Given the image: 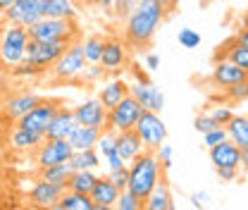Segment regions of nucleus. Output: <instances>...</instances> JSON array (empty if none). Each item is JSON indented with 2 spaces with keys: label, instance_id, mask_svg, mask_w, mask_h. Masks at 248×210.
Here are the masks:
<instances>
[{
  "label": "nucleus",
  "instance_id": "1",
  "mask_svg": "<svg viewBox=\"0 0 248 210\" xmlns=\"http://www.w3.org/2000/svg\"><path fill=\"white\" fill-rule=\"evenodd\" d=\"M165 22V12L157 5V0H139L134 12L126 17L124 27V43L131 50H146L151 48L157 27Z\"/></svg>",
  "mask_w": 248,
  "mask_h": 210
},
{
  "label": "nucleus",
  "instance_id": "2",
  "mask_svg": "<svg viewBox=\"0 0 248 210\" xmlns=\"http://www.w3.org/2000/svg\"><path fill=\"white\" fill-rule=\"evenodd\" d=\"M165 172H167V170L160 165L155 150L146 148L141 155H136V158L131 160V165H129V186H126V189L146 203L148 194L155 189V184L160 181V177H162Z\"/></svg>",
  "mask_w": 248,
  "mask_h": 210
},
{
  "label": "nucleus",
  "instance_id": "3",
  "mask_svg": "<svg viewBox=\"0 0 248 210\" xmlns=\"http://www.w3.org/2000/svg\"><path fill=\"white\" fill-rule=\"evenodd\" d=\"M29 38L33 41H81V31L77 27L74 19H58V17H43L38 19L36 24H31L29 29Z\"/></svg>",
  "mask_w": 248,
  "mask_h": 210
},
{
  "label": "nucleus",
  "instance_id": "4",
  "mask_svg": "<svg viewBox=\"0 0 248 210\" xmlns=\"http://www.w3.org/2000/svg\"><path fill=\"white\" fill-rule=\"evenodd\" d=\"M86 55H84V43L81 41H74L60 58L55 60V65L50 67V74L55 81L62 84H69V81H77L79 74L86 69Z\"/></svg>",
  "mask_w": 248,
  "mask_h": 210
},
{
  "label": "nucleus",
  "instance_id": "5",
  "mask_svg": "<svg viewBox=\"0 0 248 210\" xmlns=\"http://www.w3.org/2000/svg\"><path fill=\"white\" fill-rule=\"evenodd\" d=\"M69 46H72L69 41H48L46 43V41H33V38H29L24 60L31 62L33 67H38L41 72H46L48 67L55 65V60L60 58Z\"/></svg>",
  "mask_w": 248,
  "mask_h": 210
},
{
  "label": "nucleus",
  "instance_id": "6",
  "mask_svg": "<svg viewBox=\"0 0 248 210\" xmlns=\"http://www.w3.org/2000/svg\"><path fill=\"white\" fill-rule=\"evenodd\" d=\"M134 129H136V134L141 136V141H143V146L146 148H160L165 141H167V127H165V122L160 120V113H153V110H141V115H139V120L134 124Z\"/></svg>",
  "mask_w": 248,
  "mask_h": 210
},
{
  "label": "nucleus",
  "instance_id": "7",
  "mask_svg": "<svg viewBox=\"0 0 248 210\" xmlns=\"http://www.w3.org/2000/svg\"><path fill=\"white\" fill-rule=\"evenodd\" d=\"M27 43H29V31L19 24H10L5 29V36L0 41V58L5 65H19L27 55Z\"/></svg>",
  "mask_w": 248,
  "mask_h": 210
},
{
  "label": "nucleus",
  "instance_id": "8",
  "mask_svg": "<svg viewBox=\"0 0 248 210\" xmlns=\"http://www.w3.org/2000/svg\"><path fill=\"white\" fill-rule=\"evenodd\" d=\"M141 110H143V105L129 93V96H124L122 100L112 108V110H108V122H105V129H115V131H124V129H134V124L139 120V115H141Z\"/></svg>",
  "mask_w": 248,
  "mask_h": 210
},
{
  "label": "nucleus",
  "instance_id": "9",
  "mask_svg": "<svg viewBox=\"0 0 248 210\" xmlns=\"http://www.w3.org/2000/svg\"><path fill=\"white\" fill-rule=\"evenodd\" d=\"M46 2L48 0H17L15 5H10L2 17L10 24H19L24 29H29L31 24H36L38 19L46 17Z\"/></svg>",
  "mask_w": 248,
  "mask_h": 210
},
{
  "label": "nucleus",
  "instance_id": "10",
  "mask_svg": "<svg viewBox=\"0 0 248 210\" xmlns=\"http://www.w3.org/2000/svg\"><path fill=\"white\" fill-rule=\"evenodd\" d=\"M72 153H74V148L67 139H43L41 146L36 148V162H38V167L69 162Z\"/></svg>",
  "mask_w": 248,
  "mask_h": 210
},
{
  "label": "nucleus",
  "instance_id": "11",
  "mask_svg": "<svg viewBox=\"0 0 248 210\" xmlns=\"http://www.w3.org/2000/svg\"><path fill=\"white\" fill-rule=\"evenodd\" d=\"M58 108H60V103L58 100H41L38 105H33L27 115H22L19 117V127H24V129H29V131H36V134H46V129H48V124L53 120V115L58 113Z\"/></svg>",
  "mask_w": 248,
  "mask_h": 210
},
{
  "label": "nucleus",
  "instance_id": "12",
  "mask_svg": "<svg viewBox=\"0 0 248 210\" xmlns=\"http://www.w3.org/2000/svg\"><path fill=\"white\" fill-rule=\"evenodd\" d=\"M74 117L77 124H86V127H98V129H105V122H108V110L105 105L100 103V98H86L84 103H79L74 108Z\"/></svg>",
  "mask_w": 248,
  "mask_h": 210
},
{
  "label": "nucleus",
  "instance_id": "13",
  "mask_svg": "<svg viewBox=\"0 0 248 210\" xmlns=\"http://www.w3.org/2000/svg\"><path fill=\"white\" fill-rule=\"evenodd\" d=\"M208 150H210V162L215 170H239L241 167V148L232 139H227Z\"/></svg>",
  "mask_w": 248,
  "mask_h": 210
},
{
  "label": "nucleus",
  "instance_id": "14",
  "mask_svg": "<svg viewBox=\"0 0 248 210\" xmlns=\"http://www.w3.org/2000/svg\"><path fill=\"white\" fill-rule=\"evenodd\" d=\"M129 93H131L146 110L162 113V108H165V93L157 89L151 79H146V81H134V84L129 86Z\"/></svg>",
  "mask_w": 248,
  "mask_h": 210
},
{
  "label": "nucleus",
  "instance_id": "15",
  "mask_svg": "<svg viewBox=\"0 0 248 210\" xmlns=\"http://www.w3.org/2000/svg\"><path fill=\"white\" fill-rule=\"evenodd\" d=\"M64 191H67V186H62V184L38 179L29 191L31 206H36V208H55V203L60 201V196Z\"/></svg>",
  "mask_w": 248,
  "mask_h": 210
},
{
  "label": "nucleus",
  "instance_id": "16",
  "mask_svg": "<svg viewBox=\"0 0 248 210\" xmlns=\"http://www.w3.org/2000/svg\"><path fill=\"white\" fill-rule=\"evenodd\" d=\"M246 77H248L246 69H241L236 62L227 60V58H219L213 65V81H215L217 86H222V89H229V86L244 81Z\"/></svg>",
  "mask_w": 248,
  "mask_h": 210
},
{
  "label": "nucleus",
  "instance_id": "17",
  "mask_svg": "<svg viewBox=\"0 0 248 210\" xmlns=\"http://www.w3.org/2000/svg\"><path fill=\"white\" fill-rule=\"evenodd\" d=\"M74 127H77L74 110L60 105L58 113L53 115V120H50V124H48V129H46L43 136H46V139H69V134L74 131Z\"/></svg>",
  "mask_w": 248,
  "mask_h": 210
},
{
  "label": "nucleus",
  "instance_id": "18",
  "mask_svg": "<svg viewBox=\"0 0 248 210\" xmlns=\"http://www.w3.org/2000/svg\"><path fill=\"white\" fill-rule=\"evenodd\" d=\"M120 194H122V191L112 184V179H110L108 175H105V177H98V181H95V186H93V191H91V198H93L95 210L115 208V203H117Z\"/></svg>",
  "mask_w": 248,
  "mask_h": 210
},
{
  "label": "nucleus",
  "instance_id": "19",
  "mask_svg": "<svg viewBox=\"0 0 248 210\" xmlns=\"http://www.w3.org/2000/svg\"><path fill=\"white\" fill-rule=\"evenodd\" d=\"M124 62H126V43H122L120 38H105L100 65L108 72H120L124 67Z\"/></svg>",
  "mask_w": 248,
  "mask_h": 210
},
{
  "label": "nucleus",
  "instance_id": "20",
  "mask_svg": "<svg viewBox=\"0 0 248 210\" xmlns=\"http://www.w3.org/2000/svg\"><path fill=\"white\" fill-rule=\"evenodd\" d=\"M146 210H174V196L170 191V184H167L165 175L160 177V181L155 184V189L148 194Z\"/></svg>",
  "mask_w": 248,
  "mask_h": 210
},
{
  "label": "nucleus",
  "instance_id": "21",
  "mask_svg": "<svg viewBox=\"0 0 248 210\" xmlns=\"http://www.w3.org/2000/svg\"><path fill=\"white\" fill-rule=\"evenodd\" d=\"M43 98L38 96V93H22V96H15V98H10V100H5V105H2V110H5V117H10V120H19L22 115H27L33 105H38Z\"/></svg>",
  "mask_w": 248,
  "mask_h": 210
},
{
  "label": "nucleus",
  "instance_id": "22",
  "mask_svg": "<svg viewBox=\"0 0 248 210\" xmlns=\"http://www.w3.org/2000/svg\"><path fill=\"white\" fill-rule=\"evenodd\" d=\"M117 150L126 162H131L136 155H141L146 146L141 141V136L136 134V129H124V131H117Z\"/></svg>",
  "mask_w": 248,
  "mask_h": 210
},
{
  "label": "nucleus",
  "instance_id": "23",
  "mask_svg": "<svg viewBox=\"0 0 248 210\" xmlns=\"http://www.w3.org/2000/svg\"><path fill=\"white\" fill-rule=\"evenodd\" d=\"M100 131L103 129H98V127H86V124H77L74 127V131L69 134V144H72V148L74 150H86V148H95V144H98V139H100Z\"/></svg>",
  "mask_w": 248,
  "mask_h": 210
},
{
  "label": "nucleus",
  "instance_id": "24",
  "mask_svg": "<svg viewBox=\"0 0 248 210\" xmlns=\"http://www.w3.org/2000/svg\"><path fill=\"white\" fill-rule=\"evenodd\" d=\"M124 96H129V84H126L124 79L105 81V84H103V89H100V93H98V98H100V103L105 105V110H112Z\"/></svg>",
  "mask_w": 248,
  "mask_h": 210
},
{
  "label": "nucleus",
  "instance_id": "25",
  "mask_svg": "<svg viewBox=\"0 0 248 210\" xmlns=\"http://www.w3.org/2000/svg\"><path fill=\"white\" fill-rule=\"evenodd\" d=\"M46 136H41V134H36V131H29V129H24V127H15L12 129V134H10V146L17 150H36L41 146V141H43Z\"/></svg>",
  "mask_w": 248,
  "mask_h": 210
},
{
  "label": "nucleus",
  "instance_id": "26",
  "mask_svg": "<svg viewBox=\"0 0 248 210\" xmlns=\"http://www.w3.org/2000/svg\"><path fill=\"white\" fill-rule=\"evenodd\" d=\"M55 210H95V206L89 194H77L67 189L60 196V201L55 203Z\"/></svg>",
  "mask_w": 248,
  "mask_h": 210
},
{
  "label": "nucleus",
  "instance_id": "27",
  "mask_svg": "<svg viewBox=\"0 0 248 210\" xmlns=\"http://www.w3.org/2000/svg\"><path fill=\"white\" fill-rule=\"evenodd\" d=\"M95 181H98V175L93 170H74L69 175V179H67V189L77 191V194H89L91 196Z\"/></svg>",
  "mask_w": 248,
  "mask_h": 210
},
{
  "label": "nucleus",
  "instance_id": "28",
  "mask_svg": "<svg viewBox=\"0 0 248 210\" xmlns=\"http://www.w3.org/2000/svg\"><path fill=\"white\" fill-rule=\"evenodd\" d=\"M74 172V167L69 162H60V165H48V167H41L38 170V179H46V181H53V184H62L67 186V179L69 175Z\"/></svg>",
  "mask_w": 248,
  "mask_h": 210
},
{
  "label": "nucleus",
  "instance_id": "29",
  "mask_svg": "<svg viewBox=\"0 0 248 210\" xmlns=\"http://www.w3.org/2000/svg\"><path fill=\"white\" fill-rule=\"evenodd\" d=\"M100 153L98 148H86V150H74L72 158H69V165L74 170H95L100 165Z\"/></svg>",
  "mask_w": 248,
  "mask_h": 210
},
{
  "label": "nucleus",
  "instance_id": "30",
  "mask_svg": "<svg viewBox=\"0 0 248 210\" xmlns=\"http://www.w3.org/2000/svg\"><path fill=\"white\" fill-rule=\"evenodd\" d=\"M79 10L72 0H48L46 2V17H58V19H77Z\"/></svg>",
  "mask_w": 248,
  "mask_h": 210
},
{
  "label": "nucleus",
  "instance_id": "31",
  "mask_svg": "<svg viewBox=\"0 0 248 210\" xmlns=\"http://www.w3.org/2000/svg\"><path fill=\"white\" fill-rule=\"evenodd\" d=\"M227 134H229V139H232L239 148L248 146V117L246 115H234L232 122L227 124Z\"/></svg>",
  "mask_w": 248,
  "mask_h": 210
},
{
  "label": "nucleus",
  "instance_id": "32",
  "mask_svg": "<svg viewBox=\"0 0 248 210\" xmlns=\"http://www.w3.org/2000/svg\"><path fill=\"white\" fill-rule=\"evenodd\" d=\"M84 43V55H86V62L93 65V62H100V55H103V46H105V38L100 33H91L86 36Z\"/></svg>",
  "mask_w": 248,
  "mask_h": 210
},
{
  "label": "nucleus",
  "instance_id": "33",
  "mask_svg": "<svg viewBox=\"0 0 248 210\" xmlns=\"http://www.w3.org/2000/svg\"><path fill=\"white\" fill-rule=\"evenodd\" d=\"M115 208L117 210H143L146 203L139 196H134L129 189H124L122 194H120V198H117V203H115Z\"/></svg>",
  "mask_w": 248,
  "mask_h": 210
},
{
  "label": "nucleus",
  "instance_id": "34",
  "mask_svg": "<svg viewBox=\"0 0 248 210\" xmlns=\"http://www.w3.org/2000/svg\"><path fill=\"white\" fill-rule=\"evenodd\" d=\"M177 41H179V46L186 48V50H193V48H198L201 46V33L196 29H191V27H184V29L177 33Z\"/></svg>",
  "mask_w": 248,
  "mask_h": 210
},
{
  "label": "nucleus",
  "instance_id": "35",
  "mask_svg": "<svg viewBox=\"0 0 248 210\" xmlns=\"http://www.w3.org/2000/svg\"><path fill=\"white\" fill-rule=\"evenodd\" d=\"M208 113H210V117H213L219 127H227V124L232 122V117H234V110H232L229 105H215V108H210Z\"/></svg>",
  "mask_w": 248,
  "mask_h": 210
},
{
  "label": "nucleus",
  "instance_id": "36",
  "mask_svg": "<svg viewBox=\"0 0 248 210\" xmlns=\"http://www.w3.org/2000/svg\"><path fill=\"white\" fill-rule=\"evenodd\" d=\"M217 127H219V124L210 117V113H201V115H196V120H193V129H196L198 134H208V131H213Z\"/></svg>",
  "mask_w": 248,
  "mask_h": 210
},
{
  "label": "nucleus",
  "instance_id": "37",
  "mask_svg": "<svg viewBox=\"0 0 248 210\" xmlns=\"http://www.w3.org/2000/svg\"><path fill=\"white\" fill-rule=\"evenodd\" d=\"M108 177L112 179V184L120 189V191H124L126 186H129V167L124 165V167H115V170H108Z\"/></svg>",
  "mask_w": 248,
  "mask_h": 210
},
{
  "label": "nucleus",
  "instance_id": "38",
  "mask_svg": "<svg viewBox=\"0 0 248 210\" xmlns=\"http://www.w3.org/2000/svg\"><path fill=\"white\" fill-rule=\"evenodd\" d=\"M227 139H229L227 127H217V129H213V131L203 134V144H205V148H213V146L222 144V141H227Z\"/></svg>",
  "mask_w": 248,
  "mask_h": 210
},
{
  "label": "nucleus",
  "instance_id": "39",
  "mask_svg": "<svg viewBox=\"0 0 248 210\" xmlns=\"http://www.w3.org/2000/svg\"><path fill=\"white\" fill-rule=\"evenodd\" d=\"M136 2H139V0H115V17H117V19H126V17L134 12Z\"/></svg>",
  "mask_w": 248,
  "mask_h": 210
},
{
  "label": "nucleus",
  "instance_id": "40",
  "mask_svg": "<svg viewBox=\"0 0 248 210\" xmlns=\"http://www.w3.org/2000/svg\"><path fill=\"white\" fill-rule=\"evenodd\" d=\"M172 146L170 144H162L160 148H155V155H157V160H160V165L165 167V170H170L172 167Z\"/></svg>",
  "mask_w": 248,
  "mask_h": 210
},
{
  "label": "nucleus",
  "instance_id": "41",
  "mask_svg": "<svg viewBox=\"0 0 248 210\" xmlns=\"http://www.w3.org/2000/svg\"><path fill=\"white\" fill-rule=\"evenodd\" d=\"M103 160H105L108 170H115V167H124V165H126V160H124L122 155H120V150H117V148L112 150V153H108Z\"/></svg>",
  "mask_w": 248,
  "mask_h": 210
},
{
  "label": "nucleus",
  "instance_id": "42",
  "mask_svg": "<svg viewBox=\"0 0 248 210\" xmlns=\"http://www.w3.org/2000/svg\"><path fill=\"white\" fill-rule=\"evenodd\" d=\"M157 5L162 7V12H165V19H170V17L177 12V7H179V0H157Z\"/></svg>",
  "mask_w": 248,
  "mask_h": 210
},
{
  "label": "nucleus",
  "instance_id": "43",
  "mask_svg": "<svg viewBox=\"0 0 248 210\" xmlns=\"http://www.w3.org/2000/svg\"><path fill=\"white\" fill-rule=\"evenodd\" d=\"M143 65H146L148 72H155V69L160 67V55H157V53H146V55H143Z\"/></svg>",
  "mask_w": 248,
  "mask_h": 210
},
{
  "label": "nucleus",
  "instance_id": "44",
  "mask_svg": "<svg viewBox=\"0 0 248 210\" xmlns=\"http://www.w3.org/2000/svg\"><path fill=\"white\" fill-rule=\"evenodd\" d=\"M208 201H210V196H208L205 191H203V194H191V203H193V208H205Z\"/></svg>",
  "mask_w": 248,
  "mask_h": 210
},
{
  "label": "nucleus",
  "instance_id": "45",
  "mask_svg": "<svg viewBox=\"0 0 248 210\" xmlns=\"http://www.w3.org/2000/svg\"><path fill=\"white\" fill-rule=\"evenodd\" d=\"M219 181H234L239 177V170H215Z\"/></svg>",
  "mask_w": 248,
  "mask_h": 210
},
{
  "label": "nucleus",
  "instance_id": "46",
  "mask_svg": "<svg viewBox=\"0 0 248 210\" xmlns=\"http://www.w3.org/2000/svg\"><path fill=\"white\" fill-rule=\"evenodd\" d=\"M234 38H236V43H239V46L248 48V29H241L239 33H236V36H234Z\"/></svg>",
  "mask_w": 248,
  "mask_h": 210
},
{
  "label": "nucleus",
  "instance_id": "47",
  "mask_svg": "<svg viewBox=\"0 0 248 210\" xmlns=\"http://www.w3.org/2000/svg\"><path fill=\"white\" fill-rule=\"evenodd\" d=\"M98 7H100L103 12H115V0H100Z\"/></svg>",
  "mask_w": 248,
  "mask_h": 210
},
{
  "label": "nucleus",
  "instance_id": "48",
  "mask_svg": "<svg viewBox=\"0 0 248 210\" xmlns=\"http://www.w3.org/2000/svg\"><path fill=\"white\" fill-rule=\"evenodd\" d=\"M241 167H244V170H248V146H244V148H241Z\"/></svg>",
  "mask_w": 248,
  "mask_h": 210
},
{
  "label": "nucleus",
  "instance_id": "49",
  "mask_svg": "<svg viewBox=\"0 0 248 210\" xmlns=\"http://www.w3.org/2000/svg\"><path fill=\"white\" fill-rule=\"evenodd\" d=\"M15 2H17V0H0V15H2L10 5H15Z\"/></svg>",
  "mask_w": 248,
  "mask_h": 210
},
{
  "label": "nucleus",
  "instance_id": "50",
  "mask_svg": "<svg viewBox=\"0 0 248 210\" xmlns=\"http://www.w3.org/2000/svg\"><path fill=\"white\" fill-rule=\"evenodd\" d=\"M241 24H244V29H248V10L244 12V17H241Z\"/></svg>",
  "mask_w": 248,
  "mask_h": 210
},
{
  "label": "nucleus",
  "instance_id": "51",
  "mask_svg": "<svg viewBox=\"0 0 248 210\" xmlns=\"http://www.w3.org/2000/svg\"><path fill=\"white\" fill-rule=\"evenodd\" d=\"M86 2H89V5H98L100 0H86Z\"/></svg>",
  "mask_w": 248,
  "mask_h": 210
},
{
  "label": "nucleus",
  "instance_id": "52",
  "mask_svg": "<svg viewBox=\"0 0 248 210\" xmlns=\"http://www.w3.org/2000/svg\"><path fill=\"white\" fill-rule=\"evenodd\" d=\"M72 2H77V5H81V2H86V0H72Z\"/></svg>",
  "mask_w": 248,
  "mask_h": 210
},
{
  "label": "nucleus",
  "instance_id": "53",
  "mask_svg": "<svg viewBox=\"0 0 248 210\" xmlns=\"http://www.w3.org/2000/svg\"><path fill=\"white\" fill-rule=\"evenodd\" d=\"M208 2H210V0H203V5H208Z\"/></svg>",
  "mask_w": 248,
  "mask_h": 210
}]
</instances>
